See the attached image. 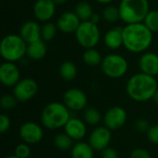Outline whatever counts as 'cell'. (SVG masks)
I'll use <instances>...</instances> for the list:
<instances>
[{
	"instance_id": "obj_7",
	"label": "cell",
	"mask_w": 158,
	"mask_h": 158,
	"mask_svg": "<svg viewBox=\"0 0 158 158\" xmlns=\"http://www.w3.org/2000/svg\"><path fill=\"white\" fill-rule=\"evenodd\" d=\"M102 70L110 79H119L123 77L129 69L127 59L118 54H109L103 58Z\"/></svg>"
},
{
	"instance_id": "obj_29",
	"label": "cell",
	"mask_w": 158,
	"mask_h": 158,
	"mask_svg": "<svg viewBox=\"0 0 158 158\" xmlns=\"http://www.w3.org/2000/svg\"><path fill=\"white\" fill-rule=\"evenodd\" d=\"M143 23L152 32H158V10H150L143 20Z\"/></svg>"
},
{
	"instance_id": "obj_23",
	"label": "cell",
	"mask_w": 158,
	"mask_h": 158,
	"mask_svg": "<svg viewBox=\"0 0 158 158\" xmlns=\"http://www.w3.org/2000/svg\"><path fill=\"white\" fill-rule=\"evenodd\" d=\"M74 12L79 17L81 21H88V20H90L92 15L94 14V10H93L92 6L89 3L85 2V1L79 2L75 6Z\"/></svg>"
},
{
	"instance_id": "obj_12",
	"label": "cell",
	"mask_w": 158,
	"mask_h": 158,
	"mask_svg": "<svg viewBox=\"0 0 158 158\" xmlns=\"http://www.w3.org/2000/svg\"><path fill=\"white\" fill-rule=\"evenodd\" d=\"M127 111L121 106H113L109 108L104 115L105 126L112 131H117L124 126L127 121Z\"/></svg>"
},
{
	"instance_id": "obj_41",
	"label": "cell",
	"mask_w": 158,
	"mask_h": 158,
	"mask_svg": "<svg viewBox=\"0 0 158 158\" xmlns=\"http://www.w3.org/2000/svg\"><path fill=\"white\" fill-rule=\"evenodd\" d=\"M4 158H18L15 155H13V156H6V157Z\"/></svg>"
},
{
	"instance_id": "obj_28",
	"label": "cell",
	"mask_w": 158,
	"mask_h": 158,
	"mask_svg": "<svg viewBox=\"0 0 158 158\" xmlns=\"http://www.w3.org/2000/svg\"><path fill=\"white\" fill-rule=\"evenodd\" d=\"M57 26L52 22H44V24L42 26V39L44 42L51 41L55 38L57 31Z\"/></svg>"
},
{
	"instance_id": "obj_2",
	"label": "cell",
	"mask_w": 158,
	"mask_h": 158,
	"mask_svg": "<svg viewBox=\"0 0 158 158\" xmlns=\"http://www.w3.org/2000/svg\"><path fill=\"white\" fill-rule=\"evenodd\" d=\"M158 90L156 77L140 72L131 76L126 85V92L130 98L136 102H146L153 99Z\"/></svg>"
},
{
	"instance_id": "obj_3",
	"label": "cell",
	"mask_w": 158,
	"mask_h": 158,
	"mask_svg": "<svg viewBox=\"0 0 158 158\" xmlns=\"http://www.w3.org/2000/svg\"><path fill=\"white\" fill-rule=\"evenodd\" d=\"M70 118V110L64 103L59 102L49 103L41 113L42 125L45 129L53 131L64 128Z\"/></svg>"
},
{
	"instance_id": "obj_21",
	"label": "cell",
	"mask_w": 158,
	"mask_h": 158,
	"mask_svg": "<svg viewBox=\"0 0 158 158\" xmlns=\"http://www.w3.org/2000/svg\"><path fill=\"white\" fill-rule=\"evenodd\" d=\"M94 150L89 143L78 142L70 149L71 158H94Z\"/></svg>"
},
{
	"instance_id": "obj_38",
	"label": "cell",
	"mask_w": 158,
	"mask_h": 158,
	"mask_svg": "<svg viewBox=\"0 0 158 158\" xmlns=\"http://www.w3.org/2000/svg\"><path fill=\"white\" fill-rule=\"evenodd\" d=\"M95 1L102 5H110V3H112L114 0H95Z\"/></svg>"
},
{
	"instance_id": "obj_9",
	"label": "cell",
	"mask_w": 158,
	"mask_h": 158,
	"mask_svg": "<svg viewBox=\"0 0 158 158\" xmlns=\"http://www.w3.org/2000/svg\"><path fill=\"white\" fill-rule=\"evenodd\" d=\"M38 92L37 82L31 78L20 80L13 87V95L19 102H27L32 99Z\"/></svg>"
},
{
	"instance_id": "obj_6",
	"label": "cell",
	"mask_w": 158,
	"mask_h": 158,
	"mask_svg": "<svg viewBox=\"0 0 158 158\" xmlns=\"http://www.w3.org/2000/svg\"><path fill=\"white\" fill-rule=\"evenodd\" d=\"M78 44L85 49L94 48L101 37L100 30L97 24L88 21H81L75 32Z\"/></svg>"
},
{
	"instance_id": "obj_36",
	"label": "cell",
	"mask_w": 158,
	"mask_h": 158,
	"mask_svg": "<svg viewBox=\"0 0 158 158\" xmlns=\"http://www.w3.org/2000/svg\"><path fill=\"white\" fill-rule=\"evenodd\" d=\"M102 158H118V154L115 148L107 147L102 151Z\"/></svg>"
},
{
	"instance_id": "obj_30",
	"label": "cell",
	"mask_w": 158,
	"mask_h": 158,
	"mask_svg": "<svg viewBox=\"0 0 158 158\" xmlns=\"http://www.w3.org/2000/svg\"><path fill=\"white\" fill-rule=\"evenodd\" d=\"M19 101L16 99V97L12 94H5L1 97V100H0V104H1V106L3 109L5 110H10V109H13L14 107H16L17 106V103Z\"/></svg>"
},
{
	"instance_id": "obj_33",
	"label": "cell",
	"mask_w": 158,
	"mask_h": 158,
	"mask_svg": "<svg viewBox=\"0 0 158 158\" xmlns=\"http://www.w3.org/2000/svg\"><path fill=\"white\" fill-rule=\"evenodd\" d=\"M150 124L147 119L145 118H139L135 123V129L139 132H148L150 129Z\"/></svg>"
},
{
	"instance_id": "obj_4",
	"label": "cell",
	"mask_w": 158,
	"mask_h": 158,
	"mask_svg": "<svg viewBox=\"0 0 158 158\" xmlns=\"http://www.w3.org/2000/svg\"><path fill=\"white\" fill-rule=\"evenodd\" d=\"M120 19L126 24L143 22L150 11L148 0H121L118 6Z\"/></svg>"
},
{
	"instance_id": "obj_35",
	"label": "cell",
	"mask_w": 158,
	"mask_h": 158,
	"mask_svg": "<svg viewBox=\"0 0 158 158\" xmlns=\"http://www.w3.org/2000/svg\"><path fill=\"white\" fill-rule=\"evenodd\" d=\"M130 158H151V155L143 148H136L131 151Z\"/></svg>"
},
{
	"instance_id": "obj_24",
	"label": "cell",
	"mask_w": 158,
	"mask_h": 158,
	"mask_svg": "<svg viewBox=\"0 0 158 158\" xmlns=\"http://www.w3.org/2000/svg\"><path fill=\"white\" fill-rule=\"evenodd\" d=\"M82 59L86 65L91 66V67H95V66L101 65L102 61H103V57H102L101 54L94 48L86 49L85 52L83 53Z\"/></svg>"
},
{
	"instance_id": "obj_40",
	"label": "cell",
	"mask_w": 158,
	"mask_h": 158,
	"mask_svg": "<svg viewBox=\"0 0 158 158\" xmlns=\"http://www.w3.org/2000/svg\"><path fill=\"white\" fill-rule=\"evenodd\" d=\"M153 100H154V102H155V103H156V104L158 106V90H157V92L156 93V94L154 95Z\"/></svg>"
},
{
	"instance_id": "obj_8",
	"label": "cell",
	"mask_w": 158,
	"mask_h": 158,
	"mask_svg": "<svg viewBox=\"0 0 158 158\" xmlns=\"http://www.w3.org/2000/svg\"><path fill=\"white\" fill-rule=\"evenodd\" d=\"M63 103L70 111H81L86 108L88 104L87 95L83 91L78 88H71L65 92Z\"/></svg>"
},
{
	"instance_id": "obj_20",
	"label": "cell",
	"mask_w": 158,
	"mask_h": 158,
	"mask_svg": "<svg viewBox=\"0 0 158 158\" xmlns=\"http://www.w3.org/2000/svg\"><path fill=\"white\" fill-rule=\"evenodd\" d=\"M47 47L43 39L27 44L26 56L32 60H40L46 55Z\"/></svg>"
},
{
	"instance_id": "obj_34",
	"label": "cell",
	"mask_w": 158,
	"mask_h": 158,
	"mask_svg": "<svg viewBox=\"0 0 158 158\" xmlns=\"http://www.w3.org/2000/svg\"><path fill=\"white\" fill-rule=\"evenodd\" d=\"M10 125H11L10 118H9L6 115L2 114V115L0 116V132H1V133L6 132V131L9 130Z\"/></svg>"
},
{
	"instance_id": "obj_11",
	"label": "cell",
	"mask_w": 158,
	"mask_h": 158,
	"mask_svg": "<svg viewBox=\"0 0 158 158\" xmlns=\"http://www.w3.org/2000/svg\"><path fill=\"white\" fill-rule=\"evenodd\" d=\"M112 139L111 131L106 126H99L93 130L89 136V144L94 151L102 152L106 148L109 147V143Z\"/></svg>"
},
{
	"instance_id": "obj_5",
	"label": "cell",
	"mask_w": 158,
	"mask_h": 158,
	"mask_svg": "<svg viewBox=\"0 0 158 158\" xmlns=\"http://www.w3.org/2000/svg\"><path fill=\"white\" fill-rule=\"evenodd\" d=\"M27 43L19 34H7L0 44V54L6 62H17L26 56Z\"/></svg>"
},
{
	"instance_id": "obj_22",
	"label": "cell",
	"mask_w": 158,
	"mask_h": 158,
	"mask_svg": "<svg viewBox=\"0 0 158 158\" xmlns=\"http://www.w3.org/2000/svg\"><path fill=\"white\" fill-rule=\"evenodd\" d=\"M78 69L76 65L71 61H65L61 64L59 68V74L61 78L67 81L74 80L77 76Z\"/></svg>"
},
{
	"instance_id": "obj_14",
	"label": "cell",
	"mask_w": 158,
	"mask_h": 158,
	"mask_svg": "<svg viewBox=\"0 0 158 158\" xmlns=\"http://www.w3.org/2000/svg\"><path fill=\"white\" fill-rule=\"evenodd\" d=\"M56 4L53 0H36L33 5V14L37 20L48 22L56 13Z\"/></svg>"
},
{
	"instance_id": "obj_31",
	"label": "cell",
	"mask_w": 158,
	"mask_h": 158,
	"mask_svg": "<svg viewBox=\"0 0 158 158\" xmlns=\"http://www.w3.org/2000/svg\"><path fill=\"white\" fill-rule=\"evenodd\" d=\"M14 155L18 158H29L31 156V147L29 144L22 143L16 146Z\"/></svg>"
},
{
	"instance_id": "obj_18",
	"label": "cell",
	"mask_w": 158,
	"mask_h": 158,
	"mask_svg": "<svg viewBox=\"0 0 158 158\" xmlns=\"http://www.w3.org/2000/svg\"><path fill=\"white\" fill-rule=\"evenodd\" d=\"M139 67L141 72L156 77L158 75V55L152 52L143 53L139 60Z\"/></svg>"
},
{
	"instance_id": "obj_25",
	"label": "cell",
	"mask_w": 158,
	"mask_h": 158,
	"mask_svg": "<svg viewBox=\"0 0 158 158\" xmlns=\"http://www.w3.org/2000/svg\"><path fill=\"white\" fill-rule=\"evenodd\" d=\"M83 119L85 123L91 126H96L101 122L102 115L100 111L94 107H86L83 112Z\"/></svg>"
},
{
	"instance_id": "obj_13",
	"label": "cell",
	"mask_w": 158,
	"mask_h": 158,
	"mask_svg": "<svg viewBox=\"0 0 158 158\" xmlns=\"http://www.w3.org/2000/svg\"><path fill=\"white\" fill-rule=\"evenodd\" d=\"M20 81V71L13 62H6L0 66V81L6 87H14Z\"/></svg>"
},
{
	"instance_id": "obj_1",
	"label": "cell",
	"mask_w": 158,
	"mask_h": 158,
	"mask_svg": "<svg viewBox=\"0 0 158 158\" xmlns=\"http://www.w3.org/2000/svg\"><path fill=\"white\" fill-rule=\"evenodd\" d=\"M153 33L143 22L126 24L123 27V45L131 53H144L153 43Z\"/></svg>"
},
{
	"instance_id": "obj_16",
	"label": "cell",
	"mask_w": 158,
	"mask_h": 158,
	"mask_svg": "<svg viewBox=\"0 0 158 158\" xmlns=\"http://www.w3.org/2000/svg\"><path fill=\"white\" fill-rule=\"evenodd\" d=\"M65 133H67L73 141L80 142L87 133V128L85 121H82L79 118L71 117L64 127Z\"/></svg>"
},
{
	"instance_id": "obj_10",
	"label": "cell",
	"mask_w": 158,
	"mask_h": 158,
	"mask_svg": "<svg viewBox=\"0 0 158 158\" xmlns=\"http://www.w3.org/2000/svg\"><path fill=\"white\" fill-rule=\"evenodd\" d=\"M19 135L23 143L29 145L36 144L44 138V130L39 124L33 121H28L20 126Z\"/></svg>"
},
{
	"instance_id": "obj_39",
	"label": "cell",
	"mask_w": 158,
	"mask_h": 158,
	"mask_svg": "<svg viewBox=\"0 0 158 158\" xmlns=\"http://www.w3.org/2000/svg\"><path fill=\"white\" fill-rule=\"evenodd\" d=\"M53 1L55 2L56 5H62V4L66 3L68 0H53Z\"/></svg>"
},
{
	"instance_id": "obj_15",
	"label": "cell",
	"mask_w": 158,
	"mask_h": 158,
	"mask_svg": "<svg viewBox=\"0 0 158 158\" xmlns=\"http://www.w3.org/2000/svg\"><path fill=\"white\" fill-rule=\"evenodd\" d=\"M81 23V21L75 12L67 11L59 16L56 26L58 30L64 33H75Z\"/></svg>"
},
{
	"instance_id": "obj_26",
	"label": "cell",
	"mask_w": 158,
	"mask_h": 158,
	"mask_svg": "<svg viewBox=\"0 0 158 158\" xmlns=\"http://www.w3.org/2000/svg\"><path fill=\"white\" fill-rule=\"evenodd\" d=\"M54 143L60 151H67L73 147V140L65 132L56 134L54 139Z\"/></svg>"
},
{
	"instance_id": "obj_32",
	"label": "cell",
	"mask_w": 158,
	"mask_h": 158,
	"mask_svg": "<svg viewBox=\"0 0 158 158\" xmlns=\"http://www.w3.org/2000/svg\"><path fill=\"white\" fill-rule=\"evenodd\" d=\"M147 137H148V140L152 143L158 145V124L153 125L150 127V129L147 132Z\"/></svg>"
},
{
	"instance_id": "obj_17",
	"label": "cell",
	"mask_w": 158,
	"mask_h": 158,
	"mask_svg": "<svg viewBox=\"0 0 158 158\" xmlns=\"http://www.w3.org/2000/svg\"><path fill=\"white\" fill-rule=\"evenodd\" d=\"M42 27L37 21L28 20L22 24L19 30V35L27 43L31 44L42 39Z\"/></svg>"
},
{
	"instance_id": "obj_37",
	"label": "cell",
	"mask_w": 158,
	"mask_h": 158,
	"mask_svg": "<svg viewBox=\"0 0 158 158\" xmlns=\"http://www.w3.org/2000/svg\"><path fill=\"white\" fill-rule=\"evenodd\" d=\"M100 19H101L100 14L94 12V14L92 15V17H91V19H90V21L93 22V23H94V24H98L99 21H100Z\"/></svg>"
},
{
	"instance_id": "obj_27",
	"label": "cell",
	"mask_w": 158,
	"mask_h": 158,
	"mask_svg": "<svg viewBox=\"0 0 158 158\" xmlns=\"http://www.w3.org/2000/svg\"><path fill=\"white\" fill-rule=\"evenodd\" d=\"M102 17L108 23H115L120 19L119 9L114 5H107L102 11Z\"/></svg>"
},
{
	"instance_id": "obj_19",
	"label": "cell",
	"mask_w": 158,
	"mask_h": 158,
	"mask_svg": "<svg viewBox=\"0 0 158 158\" xmlns=\"http://www.w3.org/2000/svg\"><path fill=\"white\" fill-rule=\"evenodd\" d=\"M104 43L109 49L120 48L123 45V28L116 27L107 31L104 36Z\"/></svg>"
}]
</instances>
